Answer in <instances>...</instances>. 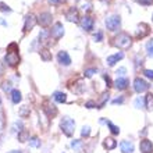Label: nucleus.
I'll use <instances>...</instances> for the list:
<instances>
[{"mask_svg":"<svg viewBox=\"0 0 153 153\" xmlns=\"http://www.w3.org/2000/svg\"><path fill=\"white\" fill-rule=\"evenodd\" d=\"M4 61L6 64L10 67H16L20 63V54H18V46L17 43H10L7 48V53L4 56Z\"/></svg>","mask_w":153,"mask_h":153,"instance_id":"nucleus-1","label":"nucleus"},{"mask_svg":"<svg viewBox=\"0 0 153 153\" xmlns=\"http://www.w3.org/2000/svg\"><path fill=\"white\" fill-rule=\"evenodd\" d=\"M131 43H132V38L125 32L118 33L114 38V46H117V48H120V49H128L131 46Z\"/></svg>","mask_w":153,"mask_h":153,"instance_id":"nucleus-2","label":"nucleus"},{"mask_svg":"<svg viewBox=\"0 0 153 153\" xmlns=\"http://www.w3.org/2000/svg\"><path fill=\"white\" fill-rule=\"evenodd\" d=\"M60 128L67 137H73L74 131H75V121L70 117H64L60 123Z\"/></svg>","mask_w":153,"mask_h":153,"instance_id":"nucleus-3","label":"nucleus"},{"mask_svg":"<svg viewBox=\"0 0 153 153\" xmlns=\"http://www.w3.org/2000/svg\"><path fill=\"white\" fill-rule=\"evenodd\" d=\"M121 25V17L120 16H111L106 20V27L109 31H117Z\"/></svg>","mask_w":153,"mask_h":153,"instance_id":"nucleus-4","label":"nucleus"},{"mask_svg":"<svg viewBox=\"0 0 153 153\" xmlns=\"http://www.w3.org/2000/svg\"><path fill=\"white\" fill-rule=\"evenodd\" d=\"M134 89H135V92L142 93L149 89V84L145 79H142V78H135V81H134Z\"/></svg>","mask_w":153,"mask_h":153,"instance_id":"nucleus-5","label":"nucleus"},{"mask_svg":"<svg viewBox=\"0 0 153 153\" xmlns=\"http://www.w3.org/2000/svg\"><path fill=\"white\" fill-rule=\"evenodd\" d=\"M50 33H52V36L54 38V39L63 38V35H64V27H63V24H61V22H56V24L52 27Z\"/></svg>","mask_w":153,"mask_h":153,"instance_id":"nucleus-6","label":"nucleus"},{"mask_svg":"<svg viewBox=\"0 0 153 153\" xmlns=\"http://www.w3.org/2000/svg\"><path fill=\"white\" fill-rule=\"evenodd\" d=\"M38 22L36 17L33 16V14H28V16L25 17V24H24V32H28L31 29L35 27V24Z\"/></svg>","mask_w":153,"mask_h":153,"instance_id":"nucleus-7","label":"nucleus"},{"mask_svg":"<svg viewBox=\"0 0 153 153\" xmlns=\"http://www.w3.org/2000/svg\"><path fill=\"white\" fill-rule=\"evenodd\" d=\"M150 29H149V25L145 24V22H141V24L138 25V31H137V38L138 39H142V38H145L146 35H149Z\"/></svg>","mask_w":153,"mask_h":153,"instance_id":"nucleus-8","label":"nucleus"},{"mask_svg":"<svg viewBox=\"0 0 153 153\" xmlns=\"http://www.w3.org/2000/svg\"><path fill=\"white\" fill-rule=\"evenodd\" d=\"M65 18L70 21V22H78L79 21V16H78V10L76 7H71L68 11L65 13Z\"/></svg>","mask_w":153,"mask_h":153,"instance_id":"nucleus-9","label":"nucleus"},{"mask_svg":"<svg viewBox=\"0 0 153 153\" xmlns=\"http://www.w3.org/2000/svg\"><path fill=\"white\" fill-rule=\"evenodd\" d=\"M57 60H59V63H60L61 65H70L71 64V57H70L68 53L64 52V50L59 52V54H57Z\"/></svg>","mask_w":153,"mask_h":153,"instance_id":"nucleus-10","label":"nucleus"},{"mask_svg":"<svg viewBox=\"0 0 153 153\" xmlns=\"http://www.w3.org/2000/svg\"><path fill=\"white\" fill-rule=\"evenodd\" d=\"M38 22H39L42 27H49L52 24V14L50 13H42L38 18Z\"/></svg>","mask_w":153,"mask_h":153,"instance_id":"nucleus-11","label":"nucleus"},{"mask_svg":"<svg viewBox=\"0 0 153 153\" xmlns=\"http://www.w3.org/2000/svg\"><path fill=\"white\" fill-rule=\"evenodd\" d=\"M93 24H95V21H93L92 17H89V16H85L84 18L81 20V25H82V28H84L85 31H92Z\"/></svg>","mask_w":153,"mask_h":153,"instance_id":"nucleus-12","label":"nucleus"},{"mask_svg":"<svg viewBox=\"0 0 153 153\" xmlns=\"http://www.w3.org/2000/svg\"><path fill=\"white\" fill-rule=\"evenodd\" d=\"M139 149L142 153H153V143L149 139H143V141H141Z\"/></svg>","mask_w":153,"mask_h":153,"instance_id":"nucleus-13","label":"nucleus"},{"mask_svg":"<svg viewBox=\"0 0 153 153\" xmlns=\"http://www.w3.org/2000/svg\"><path fill=\"white\" fill-rule=\"evenodd\" d=\"M43 110H45V113L48 114L49 117H54L57 114V109H56V106L52 105L50 102H45V105H43Z\"/></svg>","mask_w":153,"mask_h":153,"instance_id":"nucleus-14","label":"nucleus"},{"mask_svg":"<svg viewBox=\"0 0 153 153\" xmlns=\"http://www.w3.org/2000/svg\"><path fill=\"white\" fill-rule=\"evenodd\" d=\"M129 85V81L127 79V78H123V76H120V78H117L116 82H114V86H116L118 91H124V89L128 88Z\"/></svg>","mask_w":153,"mask_h":153,"instance_id":"nucleus-15","label":"nucleus"},{"mask_svg":"<svg viewBox=\"0 0 153 153\" xmlns=\"http://www.w3.org/2000/svg\"><path fill=\"white\" fill-rule=\"evenodd\" d=\"M121 152L123 153H132L134 152V143L129 141H123L120 143Z\"/></svg>","mask_w":153,"mask_h":153,"instance_id":"nucleus-16","label":"nucleus"},{"mask_svg":"<svg viewBox=\"0 0 153 153\" xmlns=\"http://www.w3.org/2000/svg\"><path fill=\"white\" fill-rule=\"evenodd\" d=\"M124 57V53H116V54H113V56H109L107 57V64L110 65V67H113L116 63H118V61L121 60Z\"/></svg>","mask_w":153,"mask_h":153,"instance_id":"nucleus-17","label":"nucleus"},{"mask_svg":"<svg viewBox=\"0 0 153 153\" xmlns=\"http://www.w3.org/2000/svg\"><path fill=\"white\" fill-rule=\"evenodd\" d=\"M103 146H105L107 150H113V149H116L117 141L114 139V138H106L105 142H103Z\"/></svg>","mask_w":153,"mask_h":153,"instance_id":"nucleus-18","label":"nucleus"},{"mask_svg":"<svg viewBox=\"0 0 153 153\" xmlns=\"http://www.w3.org/2000/svg\"><path fill=\"white\" fill-rule=\"evenodd\" d=\"M21 99H22V96H21V92L18 91V89H13L11 91V100L14 105H18L21 102Z\"/></svg>","mask_w":153,"mask_h":153,"instance_id":"nucleus-19","label":"nucleus"},{"mask_svg":"<svg viewBox=\"0 0 153 153\" xmlns=\"http://www.w3.org/2000/svg\"><path fill=\"white\" fill-rule=\"evenodd\" d=\"M145 106L149 111L153 110V95L152 93H148V95L145 96Z\"/></svg>","mask_w":153,"mask_h":153,"instance_id":"nucleus-20","label":"nucleus"},{"mask_svg":"<svg viewBox=\"0 0 153 153\" xmlns=\"http://www.w3.org/2000/svg\"><path fill=\"white\" fill-rule=\"evenodd\" d=\"M53 97H54V100L59 102V103H64V102L67 100V95L63 92H54Z\"/></svg>","mask_w":153,"mask_h":153,"instance_id":"nucleus-21","label":"nucleus"},{"mask_svg":"<svg viewBox=\"0 0 153 153\" xmlns=\"http://www.w3.org/2000/svg\"><path fill=\"white\" fill-rule=\"evenodd\" d=\"M50 36H52V33H49L48 31H42L40 32V35H39V39H40V43H43V45H46L48 43V40L50 39Z\"/></svg>","mask_w":153,"mask_h":153,"instance_id":"nucleus-22","label":"nucleus"},{"mask_svg":"<svg viewBox=\"0 0 153 153\" xmlns=\"http://www.w3.org/2000/svg\"><path fill=\"white\" fill-rule=\"evenodd\" d=\"M40 57H42L43 61H50L52 60V53L49 52L48 49H42L40 50Z\"/></svg>","mask_w":153,"mask_h":153,"instance_id":"nucleus-23","label":"nucleus"},{"mask_svg":"<svg viewBox=\"0 0 153 153\" xmlns=\"http://www.w3.org/2000/svg\"><path fill=\"white\" fill-rule=\"evenodd\" d=\"M18 141L20 142H25V141H29V132L28 131H21V132H18Z\"/></svg>","mask_w":153,"mask_h":153,"instance_id":"nucleus-24","label":"nucleus"},{"mask_svg":"<svg viewBox=\"0 0 153 153\" xmlns=\"http://www.w3.org/2000/svg\"><path fill=\"white\" fill-rule=\"evenodd\" d=\"M109 92H105L103 93V95H102V99H100V103H99V105H97V109H102V107H103V106L106 105V102L109 100Z\"/></svg>","mask_w":153,"mask_h":153,"instance_id":"nucleus-25","label":"nucleus"},{"mask_svg":"<svg viewBox=\"0 0 153 153\" xmlns=\"http://www.w3.org/2000/svg\"><path fill=\"white\" fill-rule=\"evenodd\" d=\"M29 113H31V110H29V107L28 106H22L20 109V111H18V114H20V117H28L29 116Z\"/></svg>","mask_w":153,"mask_h":153,"instance_id":"nucleus-26","label":"nucleus"},{"mask_svg":"<svg viewBox=\"0 0 153 153\" xmlns=\"http://www.w3.org/2000/svg\"><path fill=\"white\" fill-rule=\"evenodd\" d=\"M107 125H109V128H110V131H111V134H114V135H118V134H120V128H118L117 125H114L113 123L107 121Z\"/></svg>","mask_w":153,"mask_h":153,"instance_id":"nucleus-27","label":"nucleus"},{"mask_svg":"<svg viewBox=\"0 0 153 153\" xmlns=\"http://www.w3.org/2000/svg\"><path fill=\"white\" fill-rule=\"evenodd\" d=\"M29 145L32 146V148H39V146H40V141H39V138H38V137L31 138V141H29Z\"/></svg>","mask_w":153,"mask_h":153,"instance_id":"nucleus-28","label":"nucleus"},{"mask_svg":"<svg viewBox=\"0 0 153 153\" xmlns=\"http://www.w3.org/2000/svg\"><path fill=\"white\" fill-rule=\"evenodd\" d=\"M96 73H97L96 68H88V70H85V74H84V75L86 76V78H91L93 74H96Z\"/></svg>","mask_w":153,"mask_h":153,"instance_id":"nucleus-29","label":"nucleus"},{"mask_svg":"<svg viewBox=\"0 0 153 153\" xmlns=\"http://www.w3.org/2000/svg\"><path fill=\"white\" fill-rule=\"evenodd\" d=\"M146 50H148V54H149L150 57H153V40L148 42V45H146Z\"/></svg>","mask_w":153,"mask_h":153,"instance_id":"nucleus-30","label":"nucleus"},{"mask_svg":"<svg viewBox=\"0 0 153 153\" xmlns=\"http://www.w3.org/2000/svg\"><path fill=\"white\" fill-rule=\"evenodd\" d=\"M0 11H4V13H10L11 11V8L8 7L6 3H3V1H0Z\"/></svg>","mask_w":153,"mask_h":153,"instance_id":"nucleus-31","label":"nucleus"},{"mask_svg":"<svg viewBox=\"0 0 153 153\" xmlns=\"http://www.w3.org/2000/svg\"><path fill=\"white\" fill-rule=\"evenodd\" d=\"M71 146H73V149H75V150H81V148H82V142L81 141H73Z\"/></svg>","mask_w":153,"mask_h":153,"instance_id":"nucleus-32","label":"nucleus"},{"mask_svg":"<svg viewBox=\"0 0 153 153\" xmlns=\"http://www.w3.org/2000/svg\"><path fill=\"white\" fill-rule=\"evenodd\" d=\"M1 88H3L4 92H10V91H11V84L6 81V82H3V84H1Z\"/></svg>","mask_w":153,"mask_h":153,"instance_id":"nucleus-33","label":"nucleus"},{"mask_svg":"<svg viewBox=\"0 0 153 153\" xmlns=\"http://www.w3.org/2000/svg\"><path fill=\"white\" fill-rule=\"evenodd\" d=\"M89 134H91V128H89L88 125H86V127H82L81 135H82V137H89Z\"/></svg>","mask_w":153,"mask_h":153,"instance_id":"nucleus-34","label":"nucleus"},{"mask_svg":"<svg viewBox=\"0 0 153 153\" xmlns=\"http://www.w3.org/2000/svg\"><path fill=\"white\" fill-rule=\"evenodd\" d=\"M135 1L139 4H143V6H150L153 3V0H135Z\"/></svg>","mask_w":153,"mask_h":153,"instance_id":"nucleus-35","label":"nucleus"},{"mask_svg":"<svg viewBox=\"0 0 153 153\" xmlns=\"http://www.w3.org/2000/svg\"><path fill=\"white\" fill-rule=\"evenodd\" d=\"M85 107H88V109H93V107H97V105L93 100H89V102L85 103Z\"/></svg>","mask_w":153,"mask_h":153,"instance_id":"nucleus-36","label":"nucleus"},{"mask_svg":"<svg viewBox=\"0 0 153 153\" xmlns=\"http://www.w3.org/2000/svg\"><path fill=\"white\" fill-rule=\"evenodd\" d=\"M102 38H103V35H102V32H97L93 35V39L96 40V42H102Z\"/></svg>","mask_w":153,"mask_h":153,"instance_id":"nucleus-37","label":"nucleus"},{"mask_svg":"<svg viewBox=\"0 0 153 153\" xmlns=\"http://www.w3.org/2000/svg\"><path fill=\"white\" fill-rule=\"evenodd\" d=\"M143 74H145L148 78H152V79H153V71H152V70H145V71H143Z\"/></svg>","mask_w":153,"mask_h":153,"instance_id":"nucleus-38","label":"nucleus"},{"mask_svg":"<svg viewBox=\"0 0 153 153\" xmlns=\"http://www.w3.org/2000/svg\"><path fill=\"white\" fill-rule=\"evenodd\" d=\"M65 0H49V3L50 4H61V3H64Z\"/></svg>","mask_w":153,"mask_h":153,"instance_id":"nucleus-39","label":"nucleus"},{"mask_svg":"<svg viewBox=\"0 0 153 153\" xmlns=\"http://www.w3.org/2000/svg\"><path fill=\"white\" fill-rule=\"evenodd\" d=\"M125 71H127V70H125L124 67H121L120 70H117V74H118V75H124V74H125Z\"/></svg>","mask_w":153,"mask_h":153,"instance_id":"nucleus-40","label":"nucleus"},{"mask_svg":"<svg viewBox=\"0 0 153 153\" xmlns=\"http://www.w3.org/2000/svg\"><path fill=\"white\" fill-rule=\"evenodd\" d=\"M135 106H137L138 109H141V106H142V100H141V99H137V100H135Z\"/></svg>","mask_w":153,"mask_h":153,"instance_id":"nucleus-41","label":"nucleus"},{"mask_svg":"<svg viewBox=\"0 0 153 153\" xmlns=\"http://www.w3.org/2000/svg\"><path fill=\"white\" fill-rule=\"evenodd\" d=\"M123 102H124V99H123V97H120V99H114L113 103H114V105H117V103H123Z\"/></svg>","mask_w":153,"mask_h":153,"instance_id":"nucleus-42","label":"nucleus"},{"mask_svg":"<svg viewBox=\"0 0 153 153\" xmlns=\"http://www.w3.org/2000/svg\"><path fill=\"white\" fill-rule=\"evenodd\" d=\"M105 79H106V82H107V86H110V85H111V81H110V78L107 75H105Z\"/></svg>","mask_w":153,"mask_h":153,"instance_id":"nucleus-43","label":"nucleus"},{"mask_svg":"<svg viewBox=\"0 0 153 153\" xmlns=\"http://www.w3.org/2000/svg\"><path fill=\"white\" fill-rule=\"evenodd\" d=\"M1 74H3V65L0 64V75H1Z\"/></svg>","mask_w":153,"mask_h":153,"instance_id":"nucleus-44","label":"nucleus"},{"mask_svg":"<svg viewBox=\"0 0 153 153\" xmlns=\"http://www.w3.org/2000/svg\"><path fill=\"white\" fill-rule=\"evenodd\" d=\"M10 153H22L21 150H13V152H10Z\"/></svg>","mask_w":153,"mask_h":153,"instance_id":"nucleus-45","label":"nucleus"},{"mask_svg":"<svg viewBox=\"0 0 153 153\" xmlns=\"http://www.w3.org/2000/svg\"><path fill=\"white\" fill-rule=\"evenodd\" d=\"M102 1H110V0H102Z\"/></svg>","mask_w":153,"mask_h":153,"instance_id":"nucleus-46","label":"nucleus"},{"mask_svg":"<svg viewBox=\"0 0 153 153\" xmlns=\"http://www.w3.org/2000/svg\"><path fill=\"white\" fill-rule=\"evenodd\" d=\"M0 103H1V99H0Z\"/></svg>","mask_w":153,"mask_h":153,"instance_id":"nucleus-47","label":"nucleus"}]
</instances>
